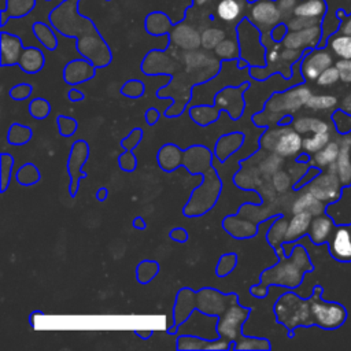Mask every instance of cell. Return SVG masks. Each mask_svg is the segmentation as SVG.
Segmentation results:
<instances>
[{
	"instance_id": "277c9868",
	"label": "cell",
	"mask_w": 351,
	"mask_h": 351,
	"mask_svg": "<svg viewBox=\"0 0 351 351\" xmlns=\"http://www.w3.org/2000/svg\"><path fill=\"white\" fill-rule=\"evenodd\" d=\"M310 308L313 322L322 329H336L341 326L347 318V311L341 304L333 302H324L317 295L310 299Z\"/></svg>"
},
{
	"instance_id": "f5cc1de1",
	"label": "cell",
	"mask_w": 351,
	"mask_h": 351,
	"mask_svg": "<svg viewBox=\"0 0 351 351\" xmlns=\"http://www.w3.org/2000/svg\"><path fill=\"white\" fill-rule=\"evenodd\" d=\"M170 239L178 241V243H185L188 240V233L184 228H174L170 232Z\"/></svg>"
},
{
	"instance_id": "d6a6232c",
	"label": "cell",
	"mask_w": 351,
	"mask_h": 351,
	"mask_svg": "<svg viewBox=\"0 0 351 351\" xmlns=\"http://www.w3.org/2000/svg\"><path fill=\"white\" fill-rule=\"evenodd\" d=\"M287 228H288V222L284 218H280L276 223H273L267 232V243L271 247H276L277 244H281L282 241H285V234H287Z\"/></svg>"
},
{
	"instance_id": "4316f807",
	"label": "cell",
	"mask_w": 351,
	"mask_h": 351,
	"mask_svg": "<svg viewBox=\"0 0 351 351\" xmlns=\"http://www.w3.org/2000/svg\"><path fill=\"white\" fill-rule=\"evenodd\" d=\"M340 152V143L337 141H329L322 149L314 154V165L317 167L326 169L332 163L336 162Z\"/></svg>"
},
{
	"instance_id": "5bb4252c",
	"label": "cell",
	"mask_w": 351,
	"mask_h": 351,
	"mask_svg": "<svg viewBox=\"0 0 351 351\" xmlns=\"http://www.w3.org/2000/svg\"><path fill=\"white\" fill-rule=\"evenodd\" d=\"M329 250L340 262L351 261V225L339 226L329 239Z\"/></svg>"
},
{
	"instance_id": "d590c367",
	"label": "cell",
	"mask_w": 351,
	"mask_h": 351,
	"mask_svg": "<svg viewBox=\"0 0 351 351\" xmlns=\"http://www.w3.org/2000/svg\"><path fill=\"white\" fill-rule=\"evenodd\" d=\"M21 4L34 5L36 0H5V8L1 10V12H4V14L10 12L11 18H21L30 11L25 7H21Z\"/></svg>"
},
{
	"instance_id": "8fae6325",
	"label": "cell",
	"mask_w": 351,
	"mask_h": 351,
	"mask_svg": "<svg viewBox=\"0 0 351 351\" xmlns=\"http://www.w3.org/2000/svg\"><path fill=\"white\" fill-rule=\"evenodd\" d=\"M89 156V147L84 140L74 141L70 156H69V165L67 170L70 174V195L74 197L78 192V185L82 178L86 177V173L82 171V166L86 162Z\"/></svg>"
},
{
	"instance_id": "9a60e30c",
	"label": "cell",
	"mask_w": 351,
	"mask_h": 351,
	"mask_svg": "<svg viewBox=\"0 0 351 351\" xmlns=\"http://www.w3.org/2000/svg\"><path fill=\"white\" fill-rule=\"evenodd\" d=\"M96 66L90 60L75 59L66 64L63 70V78L67 84H80L86 80H90L95 75Z\"/></svg>"
},
{
	"instance_id": "be15d7a7",
	"label": "cell",
	"mask_w": 351,
	"mask_h": 351,
	"mask_svg": "<svg viewBox=\"0 0 351 351\" xmlns=\"http://www.w3.org/2000/svg\"><path fill=\"white\" fill-rule=\"evenodd\" d=\"M47 1H49V0H47Z\"/></svg>"
},
{
	"instance_id": "11a10c76",
	"label": "cell",
	"mask_w": 351,
	"mask_h": 351,
	"mask_svg": "<svg viewBox=\"0 0 351 351\" xmlns=\"http://www.w3.org/2000/svg\"><path fill=\"white\" fill-rule=\"evenodd\" d=\"M340 107H341V111H344L346 114L351 115V92L343 97Z\"/></svg>"
},
{
	"instance_id": "52a82bcc",
	"label": "cell",
	"mask_w": 351,
	"mask_h": 351,
	"mask_svg": "<svg viewBox=\"0 0 351 351\" xmlns=\"http://www.w3.org/2000/svg\"><path fill=\"white\" fill-rule=\"evenodd\" d=\"M311 97V90L304 85H298L287 92L274 93L266 103V108L270 111H289L293 112L302 106H306Z\"/></svg>"
},
{
	"instance_id": "7402d4cb",
	"label": "cell",
	"mask_w": 351,
	"mask_h": 351,
	"mask_svg": "<svg viewBox=\"0 0 351 351\" xmlns=\"http://www.w3.org/2000/svg\"><path fill=\"white\" fill-rule=\"evenodd\" d=\"M326 11L328 4L325 0H299L293 10V16L314 18L324 21Z\"/></svg>"
},
{
	"instance_id": "60d3db41",
	"label": "cell",
	"mask_w": 351,
	"mask_h": 351,
	"mask_svg": "<svg viewBox=\"0 0 351 351\" xmlns=\"http://www.w3.org/2000/svg\"><path fill=\"white\" fill-rule=\"evenodd\" d=\"M225 37V33L218 29H208L202 36V43L206 48H214L217 47Z\"/></svg>"
},
{
	"instance_id": "e7e4bbea",
	"label": "cell",
	"mask_w": 351,
	"mask_h": 351,
	"mask_svg": "<svg viewBox=\"0 0 351 351\" xmlns=\"http://www.w3.org/2000/svg\"><path fill=\"white\" fill-rule=\"evenodd\" d=\"M350 137H351V134H350Z\"/></svg>"
},
{
	"instance_id": "8992f818",
	"label": "cell",
	"mask_w": 351,
	"mask_h": 351,
	"mask_svg": "<svg viewBox=\"0 0 351 351\" xmlns=\"http://www.w3.org/2000/svg\"><path fill=\"white\" fill-rule=\"evenodd\" d=\"M239 302L236 293H222L213 288H203L196 293V308L206 315H219L228 307V303Z\"/></svg>"
},
{
	"instance_id": "30bf717a",
	"label": "cell",
	"mask_w": 351,
	"mask_h": 351,
	"mask_svg": "<svg viewBox=\"0 0 351 351\" xmlns=\"http://www.w3.org/2000/svg\"><path fill=\"white\" fill-rule=\"evenodd\" d=\"M330 66H333V56L325 48L307 49L300 59V73L308 81H317L319 74Z\"/></svg>"
},
{
	"instance_id": "6f0895ef",
	"label": "cell",
	"mask_w": 351,
	"mask_h": 351,
	"mask_svg": "<svg viewBox=\"0 0 351 351\" xmlns=\"http://www.w3.org/2000/svg\"><path fill=\"white\" fill-rule=\"evenodd\" d=\"M133 228H136V229H138V230H143V229H145L147 228V223H145V221H144V218L143 217H136L134 219H133Z\"/></svg>"
},
{
	"instance_id": "83f0119b",
	"label": "cell",
	"mask_w": 351,
	"mask_h": 351,
	"mask_svg": "<svg viewBox=\"0 0 351 351\" xmlns=\"http://www.w3.org/2000/svg\"><path fill=\"white\" fill-rule=\"evenodd\" d=\"M215 12L221 21L232 22L239 18V15L241 12V5L237 0H221L217 4Z\"/></svg>"
},
{
	"instance_id": "836d02e7",
	"label": "cell",
	"mask_w": 351,
	"mask_h": 351,
	"mask_svg": "<svg viewBox=\"0 0 351 351\" xmlns=\"http://www.w3.org/2000/svg\"><path fill=\"white\" fill-rule=\"evenodd\" d=\"M159 271V265L156 261H143L140 262V265L137 266V280L141 284L148 282L149 280H152Z\"/></svg>"
},
{
	"instance_id": "5b68a950",
	"label": "cell",
	"mask_w": 351,
	"mask_h": 351,
	"mask_svg": "<svg viewBox=\"0 0 351 351\" xmlns=\"http://www.w3.org/2000/svg\"><path fill=\"white\" fill-rule=\"evenodd\" d=\"M250 314V308L239 304V302L232 303L217 321V332L221 339L228 341H237L243 337L241 326Z\"/></svg>"
},
{
	"instance_id": "6da1fadb",
	"label": "cell",
	"mask_w": 351,
	"mask_h": 351,
	"mask_svg": "<svg viewBox=\"0 0 351 351\" xmlns=\"http://www.w3.org/2000/svg\"><path fill=\"white\" fill-rule=\"evenodd\" d=\"M313 266L310 263L308 255L302 245L295 247L291 258L285 259V262H280V265L270 267L262 271L259 287H263L265 293L267 295V284H277L281 287L295 288L303 280V273L306 270H311Z\"/></svg>"
},
{
	"instance_id": "cb8c5ba5",
	"label": "cell",
	"mask_w": 351,
	"mask_h": 351,
	"mask_svg": "<svg viewBox=\"0 0 351 351\" xmlns=\"http://www.w3.org/2000/svg\"><path fill=\"white\" fill-rule=\"evenodd\" d=\"M329 49L340 59H351V34L333 33L326 41Z\"/></svg>"
},
{
	"instance_id": "91938a15",
	"label": "cell",
	"mask_w": 351,
	"mask_h": 351,
	"mask_svg": "<svg viewBox=\"0 0 351 351\" xmlns=\"http://www.w3.org/2000/svg\"><path fill=\"white\" fill-rule=\"evenodd\" d=\"M134 333L138 336V337H141V339H148L154 332L152 330H147V332H140V330H134Z\"/></svg>"
},
{
	"instance_id": "ab89813d",
	"label": "cell",
	"mask_w": 351,
	"mask_h": 351,
	"mask_svg": "<svg viewBox=\"0 0 351 351\" xmlns=\"http://www.w3.org/2000/svg\"><path fill=\"white\" fill-rule=\"evenodd\" d=\"M12 165H14L12 156L8 154H3L1 155V192H5L8 186Z\"/></svg>"
},
{
	"instance_id": "ffe728a7",
	"label": "cell",
	"mask_w": 351,
	"mask_h": 351,
	"mask_svg": "<svg viewBox=\"0 0 351 351\" xmlns=\"http://www.w3.org/2000/svg\"><path fill=\"white\" fill-rule=\"evenodd\" d=\"M332 233H333V221L328 215L319 214L313 218L308 229V234L313 243L322 244L329 240Z\"/></svg>"
},
{
	"instance_id": "ba28073f",
	"label": "cell",
	"mask_w": 351,
	"mask_h": 351,
	"mask_svg": "<svg viewBox=\"0 0 351 351\" xmlns=\"http://www.w3.org/2000/svg\"><path fill=\"white\" fill-rule=\"evenodd\" d=\"M251 4L250 16H247L255 26L262 29H273L284 21V16L276 0H254Z\"/></svg>"
},
{
	"instance_id": "db71d44e",
	"label": "cell",
	"mask_w": 351,
	"mask_h": 351,
	"mask_svg": "<svg viewBox=\"0 0 351 351\" xmlns=\"http://www.w3.org/2000/svg\"><path fill=\"white\" fill-rule=\"evenodd\" d=\"M159 115H160V112H159L155 107L148 108V110H147V112H145L147 123H148V125H154V123H156V122H158V119H159Z\"/></svg>"
},
{
	"instance_id": "b9f144b4",
	"label": "cell",
	"mask_w": 351,
	"mask_h": 351,
	"mask_svg": "<svg viewBox=\"0 0 351 351\" xmlns=\"http://www.w3.org/2000/svg\"><path fill=\"white\" fill-rule=\"evenodd\" d=\"M58 126H59V132H60L62 136L70 137L77 130L78 123L74 118H70V117H66V115H59L58 117Z\"/></svg>"
},
{
	"instance_id": "44dd1931",
	"label": "cell",
	"mask_w": 351,
	"mask_h": 351,
	"mask_svg": "<svg viewBox=\"0 0 351 351\" xmlns=\"http://www.w3.org/2000/svg\"><path fill=\"white\" fill-rule=\"evenodd\" d=\"M44 63H45L44 53L41 52V49L36 47H25L18 62L19 67L27 74L38 73L43 69Z\"/></svg>"
},
{
	"instance_id": "7bdbcfd3",
	"label": "cell",
	"mask_w": 351,
	"mask_h": 351,
	"mask_svg": "<svg viewBox=\"0 0 351 351\" xmlns=\"http://www.w3.org/2000/svg\"><path fill=\"white\" fill-rule=\"evenodd\" d=\"M144 88H145V85L143 82H140L137 80H130L122 86L121 93L128 97H138L144 93Z\"/></svg>"
},
{
	"instance_id": "c3c4849f",
	"label": "cell",
	"mask_w": 351,
	"mask_h": 351,
	"mask_svg": "<svg viewBox=\"0 0 351 351\" xmlns=\"http://www.w3.org/2000/svg\"><path fill=\"white\" fill-rule=\"evenodd\" d=\"M32 92V85L29 84H18L10 90V96L14 100H23L26 99Z\"/></svg>"
},
{
	"instance_id": "7c38bea8",
	"label": "cell",
	"mask_w": 351,
	"mask_h": 351,
	"mask_svg": "<svg viewBox=\"0 0 351 351\" xmlns=\"http://www.w3.org/2000/svg\"><path fill=\"white\" fill-rule=\"evenodd\" d=\"M322 36V27L321 25L310 26L299 30H288L287 36L281 41V44L285 48L291 49H299V51H307L317 48L319 45Z\"/></svg>"
},
{
	"instance_id": "7dc6e473",
	"label": "cell",
	"mask_w": 351,
	"mask_h": 351,
	"mask_svg": "<svg viewBox=\"0 0 351 351\" xmlns=\"http://www.w3.org/2000/svg\"><path fill=\"white\" fill-rule=\"evenodd\" d=\"M276 1L284 19H291L293 16V10L299 0H276Z\"/></svg>"
},
{
	"instance_id": "ee69618b",
	"label": "cell",
	"mask_w": 351,
	"mask_h": 351,
	"mask_svg": "<svg viewBox=\"0 0 351 351\" xmlns=\"http://www.w3.org/2000/svg\"><path fill=\"white\" fill-rule=\"evenodd\" d=\"M141 138H143V130L140 128H136L121 141V145L125 148V151H132L138 145Z\"/></svg>"
},
{
	"instance_id": "7a4b0ae2",
	"label": "cell",
	"mask_w": 351,
	"mask_h": 351,
	"mask_svg": "<svg viewBox=\"0 0 351 351\" xmlns=\"http://www.w3.org/2000/svg\"><path fill=\"white\" fill-rule=\"evenodd\" d=\"M277 321L292 330L298 325H311V308L310 300H303L295 293L282 295L276 304Z\"/></svg>"
},
{
	"instance_id": "d4e9b609",
	"label": "cell",
	"mask_w": 351,
	"mask_h": 351,
	"mask_svg": "<svg viewBox=\"0 0 351 351\" xmlns=\"http://www.w3.org/2000/svg\"><path fill=\"white\" fill-rule=\"evenodd\" d=\"M181 155L182 151L178 147L173 144H166L158 152V162L163 170L171 171L180 166Z\"/></svg>"
},
{
	"instance_id": "f546056e",
	"label": "cell",
	"mask_w": 351,
	"mask_h": 351,
	"mask_svg": "<svg viewBox=\"0 0 351 351\" xmlns=\"http://www.w3.org/2000/svg\"><path fill=\"white\" fill-rule=\"evenodd\" d=\"M329 141H330V133L329 132L311 133V136L303 138V149L307 154H315L319 149H322Z\"/></svg>"
},
{
	"instance_id": "e0dca14e",
	"label": "cell",
	"mask_w": 351,
	"mask_h": 351,
	"mask_svg": "<svg viewBox=\"0 0 351 351\" xmlns=\"http://www.w3.org/2000/svg\"><path fill=\"white\" fill-rule=\"evenodd\" d=\"M23 44L21 38L15 34L1 32V59L0 64L3 67L12 66L19 62L21 53L23 51Z\"/></svg>"
},
{
	"instance_id": "8d00e7d4",
	"label": "cell",
	"mask_w": 351,
	"mask_h": 351,
	"mask_svg": "<svg viewBox=\"0 0 351 351\" xmlns=\"http://www.w3.org/2000/svg\"><path fill=\"white\" fill-rule=\"evenodd\" d=\"M237 262V255L236 254H225L219 258L215 273L218 277H225L228 276L236 266Z\"/></svg>"
},
{
	"instance_id": "4dcf8cb0",
	"label": "cell",
	"mask_w": 351,
	"mask_h": 351,
	"mask_svg": "<svg viewBox=\"0 0 351 351\" xmlns=\"http://www.w3.org/2000/svg\"><path fill=\"white\" fill-rule=\"evenodd\" d=\"M336 104L337 99L332 95H311L306 103V107L314 111H324L336 107Z\"/></svg>"
},
{
	"instance_id": "d6986e66",
	"label": "cell",
	"mask_w": 351,
	"mask_h": 351,
	"mask_svg": "<svg viewBox=\"0 0 351 351\" xmlns=\"http://www.w3.org/2000/svg\"><path fill=\"white\" fill-rule=\"evenodd\" d=\"M313 221V215L310 213H295L291 221L288 222L287 234H285V243H292L298 239H300L303 234H306L310 229Z\"/></svg>"
},
{
	"instance_id": "f907efd6",
	"label": "cell",
	"mask_w": 351,
	"mask_h": 351,
	"mask_svg": "<svg viewBox=\"0 0 351 351\" xmlns=\"http://www.w3.org/2000/svg\"><path fill=\"white\" fill-rule=\"evenodd\" d=\"M288 25L287 22H281L278 25H276L271 30H270V38L274 41V43H281L284 40V37L287 36L288 33Z\"/></svg>"
},
{
	"instance_id": "484cf974",
	"label": "cell",
	"mask_w": 351,
	"mask_h": 351,
	"mask_svg": "<svg viewBox=\"0 0 351 351\" xmlns=\"http://www.w3.org/2000/svg\"><path fill=\"white\" fill-rule=\"evenodd\" d=\"M293 128L300 134L303 133H318V132H330V125L319 118L303 117L293 121Z\"/></svg>"
},
{
	"instance_id": "e575fe53",
	"label": "cell",
	"mask_w": 351,
	"mask_h": 351,
	"mask_svg": "<svg viewBox=\"0 0 351 351\" xmlns=\"http://www.w3.org/2000/svg\"><path fill=\"white\" fill-rule=\"evenodd\" d=\"M38 180H40V173L37 167L33 166L32 163H26L16 173V181L22 185H32V184H36Z\"/></svg>"
},
{
	"instance_id": "603a6c76",
	"label": "cell",
	"mask_w": 351,
	"mask_h": 351,
	"mask_svg": "<svg viewBox=\"0 0 351 351\" xmlns=\"http://www.w3.org/2000/svg\"><path fill=\"white\" fill-rule=\"evenodd\" d=\"M324 208H325L324 202L307 191L304 195L299 196L295 200V203L292 206V213L295 214V213L304 211V213H310L313 217H315V215L322 214Z\"/></svg>"
},
{
	"instance_id": "f6af8a7d",
	"label": "cell",
	"mask_w": 351,
	"mask_h": 351,
	"mask_svg": "<svg viewBox=\"0 0 351 351\" xmlns=\"http://www.w3.org/2000/svg\"><path fill=\"white\" fill-rule=\"evenodd\" d=\"M340 73V81L351 84V59H340L336 63Z\"/></svg>"
},
{
	"instance_id": "680465c9",
	"label": "cell",
	"mask_w": 351,
	"mask_h": 351,
	"mask_svg": "<svg viewBox=\"0 0 351 351\" xmlns=\"http://www.w3.org/2000/svg\"><path fill=\"white\" fill-rule=\"evenodd\" d=\"M108 196V189L107 188H100L97 192H96V199L99 202H104Z\"/></svg>"
},
{
	"instance_id": "9c48e42d",
	"label": "cell",
	"mask_w": 351,
	"mask_h": 351,
	"mask_svg": "<svg viewBox=\"0 0 351 351\" xmlns=\"http://www.w3.org/2000/svg\"><path fill=\"white\" fill-rule=\"evenodd\" d=\"M341 182L335 173L333 169L326 167V171L315 177L310 184L307 191L313 193L315 197L322 200L324 203L335 202L340 197L341 193Z\"/></svg>"
},
{
	"instance_id": "ac0fdd59",
	"label": "cell",
	"mask_w": 351,
	"mask_h": 351,
	"mask_svg": "<svg viewBox=\"0 0 351 351\" xmlns=\"http://www.w3.org/2000/svg\"><path fill=\"white\" fill-rule=\"evenodd\" d=\"M177 347L180 350H228L230 348V344L228 340L221 339L219 341L215 340H206L199 339L195 336H180Z\"/></svg>"
},
{
	"instance_id": "3957f363",
	"label": "cell",
	"mask_w": 351,
	"mask_h": 351,
	"mask_svg": "<svg viewBox=\"0 0 351 351\" xmlns=\"http://www.w3.org/2000/svg\"><path fill=\"white\" fill-rule=\"evenodd\" d=\"M261 145L273 151L278 156H293L303 148V138L300 133L288 128L266 132L261 137Z\"/></svg>"
},
{
	"instance_id": "6125c7cd",
	"label": "cell",
	"mask_w": 351,
	"mask_h": 351,
	"mask_svg": "<svg viewBox=\"0 0 351 351\" xmlns=\"http://www.w3.org/2000/svg\"><path fill=\"white\" fill-rule=\"evenodd\" d=\"M208 0H192V5H203Z\"/></svg>"
},
{
	"instance_id": "f35d334b",
	"label": "cell",
	"mask_w": 351,
	"mask_h": 351,
	"mask_svg": "<svg viewBox=\"0 0 351 351\" xmlns=\"http://www.w3.org/2000/svg\"><path fill=\"white\" fill-rule=\"evenodd\" d=\"M337 81H340V73H339V69L336 66H330L328 69H325L319 77L317 78V84L319 86H329V85H333L336 84Z\"/></svg>"
},
{
	"instance_id": "9f6ffc18",
	"label": "cell",
	"mask_w": 351,
	"mask_h": 351,
	"mask_svg": "<svg viewBox=\"0 0 351 351\" xmlns=\"http://www.w3.org/2000/svg\"><path fill=\"white\" fill-rule=\"evenodd\" d=\"M69 99L71 101H81L84 99V93L81 90H78V89H70Z\"/></svg>"
},
{
	"instance_id": "681fc988",
	"label": "cell",
	"mask_w": 351,
	"mask_h": 351,
	"mask_svg": "<svg viewBox=\"0 0 351 351\" xmlns=\"http://www.w3.org/2000/svg\"><path fill=\"white\" fill-rule=\"evenodd\" d=\"M118 163H119L121 169H123L126 171H132L136 169L137 160H136L134 155L130 154V151H125V154L118 158Z\"/></svg>"
},
{
	"instance_id": "bcb514c9",
	"label": "cell",
	"mask_w": 351,
	"mask_h": 351,
	"mask_svg": "<svg viewBox=\"0 0 351 351\" xmlns=\"http://www.w3.org/2000/svg\"><path fill=\"white\" fill-rule=\"evenodd\" d=\"M336 16H337L339 21H340L339 32H340V33H344V34H351V12L346 14L341 8H339V10L336 11Z\"/></svg>"
},
{
	"instance_id": "2e32d148",
	"label": "cell",
	"mask_w": 351,
	"mask_h": 351,
	"mask_svg": "<svg viewBox=\"0 0 351 351\" xmlns=\"http://www.w3.org/2000/svg\"><path fill=\"white\" fill-rule=\"evenodd\" d=\"M337 174L344 186L351 185V137H346L340 143V152L335 163L329 166Z\"/></svg>"
},
{
	"instance_id": "1f68e13d",
	"label": "cell",
	"mask_w": 351,
	"mask_h": 351,
	"mask_svg": "<svg viewBox=\"0 0 351 351\" xmlns=\"http://www.w3.org/2000/svg\"><path fill=\"white\" fill-rule=\"evenodd\" d=\"M32 137V129L29 126H22L14 123L8 130V143L12 145H23Z\"/></svg>"
},
{
	"instance_id": "f1b7e54d",
	"label": "cell",
	"mask_w": 351,
	"mask_h": 351,
	"mask_svg": "<svg viewBox=\"0 0 351 351\" xmlns=\"http://www.w3.org/2000/svg\"><path fill=\"white\" fill-rule=\"evenodd\" d=\"M33 33L38 38V41L48 49H55L58 47V38L53 34L52 29L47 26L44 22H34L33 23Z\"/></svg>"
},
{
	"instance_id": "74e56055",
	"label": "cell",
	"mask_w": 351,
	"mask_h": 351,
	"mask_svg": "<svg viewBox=\"0 0 351 351\" xmlns=\"http://www.w3.org/2000/svg\"><path fill=\"white\" fill-rule=\"evenodd\" d=\"M49 103L41 97L34 99L33 101H30L29 104V112L32 117L37 118V119H43L49 114Z\"/></svg>"
},
{
	"instance_id": "816d5d0a",
	"label": "cell",
	"mask_w": 351,
	"mask_h": 351,
	"mask_svg": "<svg viewBox=\"0 0 351 351\" xmlns=\"http://www.w3.org/2000/svg\"><path fill=\"white\" fill-rule=\"evenodd\" d=\"M273 184H274V186H276L277 191L282 192V191H285V189L288 188V185H289V176H288L287 173H284V171H280V173L274 174V177H273Z\"/></svg>"
},
{
	"instance_id": "94428289",
	"label": "cell",
	"mask_w": 351,
	"mask_h": 351,
	"mask_svg": "<svg viewBox=\"0 0 351 351\" xmlns=\"http://www.w3.org/2000/svg\"><path fill=\"white\" fill-rule=\"evenodd\" d=\"M250 66V63L245 60V59H237V67L239 69H243V67H248Z\"/></svg>"
},
{
	"instance_id": "4fadbf2b",
	"label": "cell",
	"mask_w": 351,
	"mask_h": 351,
	"mask_svg": "<svg viewBox=\"0 0 351 351\" xmlns=\"http://www.w3.org/2000/svg\"><path fill=\"white\" fill-rule=\"evenodd\" d=\"M196 293L189 288H182L177 295V302L173 311L174 325L169 329V333L173 335L178 330L181 324L191 315L193 310H196Z\"/></svg>"
}]
</instances>
